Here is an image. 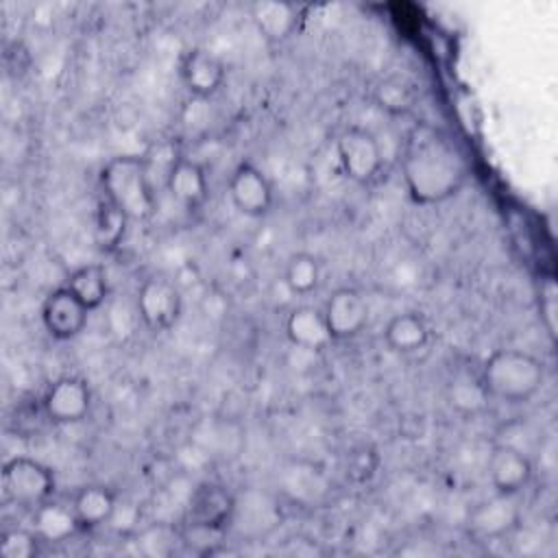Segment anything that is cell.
Returning a JSON list of instances; mask_svg holds the SVG:
<instances>
[{"instance_id": "cell-1", "label": "cell", "mask_w": 558, "mask_h": 558, "mask_svg": "<svg viewBox=\"0 0 558 558\" xmlns=\"http://www.w3.org/2000/svg\"><path fill=\"white\" fill-rule=\"evenodd\" d=\"M401 179L416 205H438L466 185L469 166L458 146L432 126H414L401 153Z\"/></svg>"}, {"instance_id": "cell-2", "label": "cell", "mask_w": 558, "mask_h": 558, "mask_svg": "<svg viewBox=\"0 0 558 558\" xmlns=\"http://www.w3.org/2000/svg\"><path fill=\"white\" fill-rule=\"evenodd\" d=\"M480 379L490 399L512 405L527 403L545 384V364L523 349H497L484 360Z\"/></svg>"}, {"instance_id": "cell-3", "label": "cell", "mask_w": 558, "mask_h": 558, "mask_svg": "<svg viewBox=\"0 0 558 558\" xmlns=\"http://www.w3.org/2000/svg\"><path fill=\"white\" fill-rule=\"evenodd\" d=\"M102 196L131 222H146L157 211V198L148 177V159L142 155H116L98 174Z\"/></svg>"}, {"instance_id": "cell-4", "label": "cell", "mask_w": 558, "mask_h": 558, "mask_svg": "<svg viewBox=\"0 0 558 558\" xmlns=\"http://www.w3.org/2000/svg\"><path fill=\"white\" fill-rule=\"evenodd\" d=\"M0 488L7 504L33 510L39 504L52 499L57 477L48 464L31 456H13L2 464Z\"/></svg>"}, {"instance_id": "cell-5", "label": "cell", "mask_w": 558, "mask_h": 558, "mask_svg": "<svg viewBox=\"0 0 558 558\" xmlns=\"http://www.w3.org/2000/svg\"><path fill=\"white\" fill-rule=\"evenodd\" d=\"M336 157L342 174L357 185L373 183L384 166L379 140L360 124H349L336 135Z\"/></svg>"}, {"instance_id": "cell-6", "label": "cell", "mask_w": 558, "mask_h": 558, "mask_svg": "<svg viewBox=\"0 0 558 558\" xmlns=\"http://www.w3.org/2000/svg\"><path fill=\"white\" fill-rule=\"evenodd\" d=\"M235 514V497L233 493L214 480H205L196 484L185 501L183 521L185 527L201 534H218L222 532Z\"/></svg>"}, {"instance_id": "cell-7", "label": "cell", "mask_w": 558, "mask_h": 558, "mask_svg": "<svg viewBox=\"0 0 558 558\" xmlns=\"http://www.w3.org/2000/svg\"><path fill=\"white\" fill-rule=\"evenodd\" d=\"M135 305L144 327L153 333H163L172 329L181 318L183 294L172 279L163 275H150L140 283Z\"/></svg>"}, {"instance_id": "cell-8", "label": "cell", "mask_w": 558, "mask_h": 558, "mask_svg": "<svg viewBox=\"0 0 558 558\" xmlns=\"http://www.w3.org/2000/svg\"><path fill=\"white\" fill-rule=\"evenodd\" d=\"M523 519L521 495L495 493L466 512V532L480 541H501L519 530Z\"/></svg>"}, {"instance_id": "cell-9", "label": "cell", "mask_w": 558, "mask_h": 558, "mask_svg": "<svg viewBox=\"0 0 558 558\" xmlns=\"http://www.w3.org/2000/svg\"><path fill=\"white\" fill-rule=\"evenodd\" d=\"M41 410L50 423H83L92 412L89 384L78 375H61L52 379L41 395Z\"/></svg>"}, {"instance_id": "cell-10", "label": "cell", "mask_w": 558, "mask_h": 558, "mask_svg": "<svg viewBox=\"0 0 558 558\" xmlns=\"http://www.w3.org/2000/svg\"><path fill=\"white\" fill-rule=\"evenodd\" d=\"M231 205L248 218H264L275 205V190L270 179L253 161H240L227 181Z\"/></svg>"}, {"instance_id": "cell-11", "label": "cell", "mask_w": 558, "mask_h": 558, "mask_svg": "<svg viewBox=\"0 0 558 558\" xmlns=\"http://www.w3.org/2000/svg\"><path fill=\"white\" fill-rule=\"evenodd\" d=\"M323 316L331 340L344 342L357 338L366 329L371 307L366 296L357 288L340 286L327 296L323 305Z\"/></svg>"}, {"instance_id": "cell-12", "label": "cell", "mask_w": 558, "mask_h": 558, "mask_svg": "<svg viewBox=\"0 0 558 558\" xmlns=\"http://www.w3.org/2000/svg\"><path fill=\"white\" fill-rule=\"evenodd\" d=\"M486 475L495 493L523 495L532 482L534 464L512 442H495L486 456Z\"/></svg>"}, {"instance_id": "cell-13", "label": "cell", "mask_w": 558, "mask_h": 558, "mask_svg": "<svg viewBox=\"0 0 558 558\" xmlns=\"http://www.w3.org/2000/svg\"><path fill=\"white\" fill-rule=\"evenodd\" d=\"M89 310L65 288L50 290L41 303V323L50 338L65 342L81 336L87 327Z\"/></svg>"}, {"instance_id": "cell-14", "label": "cell", "mask_w": 558, "mask_h": 558, "mask_svg": "<svg viewBox=\"0 0 558 558\" xmlns=\"http://www.w3.org/2000/svg\"><path fill=\"white\" fill-rule=\"evenodd\" d=\"M168 196L185 211L196 214L209 198V183L203 163L192 157H177L166 172Z\"/></svg>"}, {"instance_id": "cell-15", "label": "cell", "mask_w": 558, "mask_h": 558, "mask_svg": "<svg viewBox=\"0 0 558 558\" xmlns=\"http://www.w3.org/2000/svg\"><path fill=\"white\" fill-rule=\"evenodd\" d=\"M179 72L183 87L194 98H211L222 89L227 81V68L222 59L203 46H194L181 57Z\"/></svg>"}, {"instance_id": "cell-16", "label": "cell", "mask_w": 558, "mask_h": 558, "mask_svg": "<svg viewBox=\"0 0 558 558\" xmlns=\"http://www.w3.org/2000/svg\"><path fill=\"white\" fill-rule=\"evenodd\" d=\"M283 333L290 340V344L312 353H320L329 349V344L333 342L329 336L323 310L314 305L292 307L283 320Z\"/></svg>"}, {"instance_id": "cell-17", "label": "cell", "mask_w": 558, "mask_h": 558, "mask_svg": "<svg viewBox=\"0 0 558 558\" xmlns=\"http://www.w3.org/2000/svg\"><path fill=\"white\" fill-rule=\"evenodd\" d=\"M248 13L257 33L268 44L288 41L296 33L301 20L299 7L283 0H257L248 7Z\"/></svg>"}, {"instance_id": "cell-18", "label": "cell", "mask_w": 558, "mask_h": 558, "mask_svg": "<svg viewBox=\"0 0 558 558\" xmlns=\"http://www.w3.org/2000/svg\"><path fill=\"white\" fill-rule=\"evenodd\" d=\"M31 527L46 545L65 543L81 532L72 504H61L54 497L31 510Z\"/></svg>"}, {"instance_id": "cell-19", "label": "cell", "mask_w": 558, "mask_h": 558, "mask_svg": "<svg viewBox=\"0 0 558 558\" xmlns=\"http://www.w3.org/2000/svg\"><path fill=\"white\" fill-rule=\"evenodd\" d=\"M118 499L120 497L105 484H85L72 495L70 504L81 523V530H96L111 523Z\"/></svg>"}, {"instance_id": "cell-20", "label": "cell", "mask_w": 558, "mask_h": 558, "mask_svg": "<svg viewBox=\"0 0 558 558\" xmlns=\"http://www.w3.org/2000/svg\"><path fill=\"white\" fill-rule=\"evenodd\" d=\"M384 342L399 355H412L427 347L429 325L418 312H399L384 327Z\"/></svg>"}, {"instance_id": "cell-21", "label": "cell", "mask_w": 558, "mask_h": 558, "mask_svg": "<svg viewBox=\"0 0 558 558\" xmlns=\"http://www.w3.org/2000/svg\"><path fill=\"white\" fill-rule=\"evenodd\" d=\"M89 312L98 310L107 296H109V279H107V268L102 264H83L76 266L65 283H63Z\"/></svg>"}, {"instance_id": "cell-22", "label": "cell", "mask_w": 558, "mask_h": 558, "mask_svg": "<svg viewBox=\"0 0 558 558\" xmlns=\"http://www.w3.org/2000/svg\"><path fill=\"white\" fill-rule=\"evenodd\" d=\"M131 220L105 196L98 198L94 211V242L102 253H116L126 235V225Z\"/></svg>"}, {"instance_id": "cell-23", "label": "cell", "mask_w": 558, "mask_h": 558, "mask_svg": "<svg viewBox=\"0 0 558 558\" xmlns=\"http://www.w3.org/2000/svg\"><path fill=\"white\" fill-rule=\"evenodd\" d=\"M320 277H323V270L316 255L307 251H296L286 259L283 286L288 288V292L296 296H307L318 290Z\"/></svg>"}, {"instance_id": "cell-24", "label": "cell", "mask_w": 558, "mask_h": 558, "mask_svg": "<svg viewBox=\"0 0 558 558\" xmlns=\"http://www.w3.org/2000/svg\"><path fill=\"white\" fill-rule=\"evenodd\" d=\"M447 399L449 405L460 412V414H477L486 408L488 403V392L477 375H471L466 371H458L447 388Z\"/></svg>"}, {"instance_id": "cell-25", "label": "cell", "mask_w": 558, "mask_h": 558, "mask_svg": "<svg viewBox=\"0 0 558 558\" xmlns=\"http://www.w3.org/2000/svg\"><path fill=\"white\" fill-rule=\"evenodd\" d=\"M375 102L390 116H405L414 107V94L401 78H384L375 87Z\"/></svg>"}, {"instance_id": "cell-26", "label": "cell", "mask_w": 558, "mask_h": 558, "mask_svg": "<svg viewBox=\"0 0 558 558\" xmlns=\"http://www.w3.org/2000/svg\"><path fill=\"white\" fill-rule=\"evenodd\" d=\"M41 545L33 527H11L0 536V558H35Z\"/></svg>"}, {"instance_id": "cell-27", "label": "cell", "mask_w": 558, "mask_h": 558, "mask_svg": "<svg viewBox=\"0 0 558 558\" xmlns=\"http://www.w3.org/2000/svg\"><path fill=\"white\" fill-rule=\"evenodd\" d=\"M538 312H541V325L545 327L547 336L556 340L558 329V290L551 277H547L541 286V299H538Z\"/></svg>"}]
</instances>
